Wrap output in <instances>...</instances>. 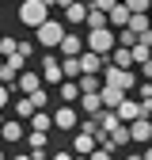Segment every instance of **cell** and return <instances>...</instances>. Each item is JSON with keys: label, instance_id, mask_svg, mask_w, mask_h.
Masks as SVG:
<instances>
[{"label": "cell", "instance_id": "18", "mask_svg": "<svg viewBox=\"0 0 152 160\" xmlns=\"http://www.w3.org/2000/svg\"><path fill=\"white\" fill-rule=\"evenodd\" d=\"M57 95H61V103H65V107H72L76 99H80V84H76V80H65V84L57 88Z\"/></svg>", "mask_w": 152, "mask_h": 160}, {"label": "cell", "instance_id": "40", "mask_svg": "<svg viewBox=\"0 0 152 160\" xmlns=\"http://www.w3.org/2000/svg\"><path fill=\"white\" fill-rule=\"evenodd\" d=\"M0 69H4V57H0Z\"/></svg>", "mask_w": 152, "mask_h": 160}, {"label": "cell", "instance_id": "14", "mask_svg": "<svg viewBox=\"0 0 152 160\" xmlns=\"http://www.w3.org/2000/svg\"><path fill=\"white\" fill-rule=\"evenodd\" d=\"M95 149H99V145H95V137H88V133H76V137H72V152H76V156L88 160Z\"/></svg>", "mask_w": 152, "mask_h": 160}, {"label": "cell", "instance_id": "28", "mask_svg": "<svg viewBox=\"0 0 152 160\" xmlns=\"http://www.w3.org/2000/svg\"><path fill=\"white\" fill-rule=\"evenodd\" d=\"M133 46H137V34H133L129 27H126V31H118V50H133Z\"/></svg>", "mask_w": 152, "mask_h": 160}, {"label": "cell", "instance_id": "5", "mask_svg": "<svg viewBox=\"0 0 152 160\" xmlns=\"http://www.w3.org/2000/svg\"><path fill=\"white\" fill-rule=\"evenodd\" d=\"M42 76L50 80V84H57V88L65 84V72H61V61H57V53H42Z\"/></svg>", "mask_w": 152, "mask_h": 160}, {"label": "cell", "instance_id": "25", "mask_svg": "<svg viewBox=\"0 0 152 160\" xmlns=\"http://www.w3.org/2000/svg\"><path fill=\"white\" fill-rule=\"evenodd\" d=\"M61 72H65V80H80V57H65Z\"/></svg>", "mask_w": 152, "mask_h": 160}, {"label": "cell", "instance_id": "26", "mask_svg": "<svg viewBox=\"0 0 152 160\" xmlns=\"http://www.w3.org/2000/svg\"><path fill=\"white\" fill-rule=\"evenodd\" d=\"M126 8H129V15H148L152 0H126Z\"/></svg>", "mask_w": 152, "mask_h": 160}, {"label": "cell", "instance_id": "38", "mask_svg": "<svg viewBox=\"0 0 152 160\" xmlns=\"http://www.w3.org/2000/svg\"><path fill=\"white\" fill-rule=\"evenodd\" d=\"M126 160H141V156H137V152H129V156H126Z\"/></svg>", "mask_w": 152, "mask_h": 160}, {"label": "cell", "instance_id": "41", "mask_svg": "<svg viewBox=\"0 0 152 160\" xmlns=\"http://www.w3.org/2000/svg\"><path fill=\"white\" fill-rule=\"evenodd\" d=\"M0 160H4V149H0Z\"/></svg>", "mask_w": 152, "mask_h": 160}, {"label": "cell", "instance_id": "31", "mask_svg": "<svg viewBox=\"0 0 152 160\" xmlns=\"http://www.w3.org/2000/svg\"><path fill=\"white\" fill-rule=\"evenodd\" d=\"M27 145H31V152L34 149H46V133H27Z\"/></svg>", "mask_w": 152, "mask_h": 160}, {"label": "cell", "instance_id": "4", "mask_svg": "<svg viewBox=\"0 0 152 160\" xmlns=\"http://www.w3.org/2000/svg\"><path fill=\"white\" fill-rule=\"evenodd\" d=\"M103 84H110V88H118V92H126V95H129V88L137 84V76H133V72H126V69H114V65H107Z\"/></svg>", "mask_w": 152, "mask_h": 160}, {"label": "cell", "instance_id": "12", "mask_svg": "<svg viewBox=\"0 0 152 160\" xmlns=\"http://www.w3.org/2000/svg\"><path fill=\"white\" fill-rule=\"evenodd\" d=\"M57 50H61L65 57H80V53H84V38H80V34H72V31H69V34L61 38V46H57Z\"/></svg>", "mask_w": 152, "mask_h": 160}, {"label": "cell", "instance_id": "19", "mask_svg": "<svg viewBox=\"0 0 152 160\" xmlns=\"http://www.w3.org/2000/svg\"><path fill=\"white\" fill-rule=\"evenodd\" d=\"M110 65H114V69L133 72V65H137V61H133V50H114V53H110Z\"/></svg>", "mask_w": 152, "mask_h": 160}, {"label": "cell", "instance_id": "39", "mask_svg": "<svg viewBox=\"0 0 152 160\" xmlns=\"http://www.w3.org/2000/svg\"><path fill=\"white\" fill-rule=\"evenodd\" d=\"M0 126H4V111H0Z\"/></svg>", "mask_w": 152, "mask_h": 160}, {"label": "cell", "instance_id": "37", "mask_svg": "<svg viewBox=\"0 0 152 160\" xmlns=\"http://www.w3.org/2000/svg\"><path fill=\"white\" fill-rule=\"evenodd\" d=\"M141 160H152V145H148V149H145V152H141Z\"/></svg>", "mask_w": 152, "mask_h": 160}, {"label": "cell", "instance_id": "29", "mask_svg": "<svg viewBox=\"0 0 152 160\" xmlns=\"http://www.w3.org/2000/svg\"><path fill=\"white\" fill-rule=\"evenodd\" d=\"M27 99H31V107H34V111H46V103H50L46 88H38V92H34V95H27Z\"/></svg>", "mask_w": 152, "mask_h": 160}, {"label": "cell", "instance_id": "34", "mask_svg": "<svg viewBox=\"0 0 152 160\" xmlns=\"http://www.w3.org/2000/svg\"><path fill=\"white\" fill-rule=\"evenodd\" d=\"M8 95H12V92H8L4 84H0V111H4V103H8Z\"/></svg>", "mask_w": 152, "mask_h": 160}, {"label": "cell", "instance_id": "36", "mask_svg": "<svg viewBox=\"0 0 152 160\" xmlns=\"http://www.w3.org/2000/svg\"><path fill=\"white\" fill-rule=\"evenodd\" d=\"M12 160H31V152H15V156H12Z\"/></svg>", "mask_w": 152, "mask_h": 160}, {"label": "cell", "instance_id": "8", "mask_svg": "<svg viewBox=\"0 0 152 160\" xmlns=\"http://www.w3.org/2000/svg\"><path fill=\"white\" fill-rule=\"evenodd\" d=\"M129 141H137V145L152 141V118H137V122L129 126Z\"/></svg>", "mask_w": 152, "mask_h": 160}, {"label": "cell", "instance_id": "3", "mask_svg": "<svg viewBox=\"0 0 152 160\" xmlns=\"http://www.w3.org/2000/svg\"><path fill=\"white\" fill-rule=\"evenodd\" d=\"M50 8L53 4H46V0H23L19 4V23H27V27H42V23H50Z\"/></svg>", "mask_w": 152, "mask_h": 160}, {"label": "cell", "instance_id": "32", "mask_svg": "<svg viewBox=\"0 0 152 160\" xmlns=\"http://www.w3.org/2000/svg\"><path fill=\"white\" fill-rule=\"evenodd\" d=\"M88 160H114V149H107V145H99V149H95Z\"/></svg>", "mask_w": 152, "mask_h": 160}, {"label": "cell", "instance_id": "27", "mask_svg": "<svg viewBox=\"0 0 152 160\" xmlns=\"http://www.w3.org/2000/svg\"><path fill=\"white\" fill-rule=\"evenodd\" d=\"M122 145H129V126H118L110 133V149H122Z\"/></svg>", "mask_w": 152, "mask_h": 160}, {"label": "cell", "instance_id": "9", "mask_svg": "<svg viewBox=\"0 0 152 160\" xmlns=\"http://www.w3.org/2000/svg\"><path fill=\"white\" fill-rule=\"evenodd\" d=\"M99 99H103V111H118L122 103H126V92H118V88H110V84H103V92H99Z\"/></svg>", "mask_w": 152, "mask_h": 160}, {"label": "cell", "instance_id": "24", "mask_svg": "<svg viewBox=\"0 0 152 160\" xmlns=\"http://www.w3.org/2000/svg\"><path fill=\"white\" fill-rule=\"evenodd\" d=\"M129 31L141 38L145 31H152V19H148V15H129Z\"/></svg>", "mask_w": 152, "mask_h": 160}, {"label": "cell", "instance_id": "42", "mask_svg": "<svg viewBox=\"0 0 152 160\" xmlns=\"http://www.w3.org/2000/svg\"><path fill=\"white\" fill-rule=\"evenodd\" d=\"M72 160H84V156H72Z\"/></svg>", "mask_w": 152, "mask_h": 160}, {"label": "cell", "instance_id": "20", "mask_svg": "<svg viewBox=\"0 0 152 160\" xmlns=\"http://www.w3.org/2000/svg\"><path fill=\"white\" fill-rule=\"evenodd\" d=\"M76 84H80V95H99L103 92V76H80Z\"/></svg>", "mask_w": 152, "mask_h": 160}, {"label": "cell", "instance_id": "21", "mask_svg": "<svg viewBox=\"0 0 152 160\" xmlns=\"http://www.w3.org/2000/svg\"><path fill=\"white\" fill-rule=\"evenodd\" d=\"M46 130H53V114L50 111H38L31 118V133H46Z\"/></svg>", "mask_w": 152, "mask_h": 160}, {"label": "cell", "instance_id": "11", "mask_svg": "<svg viewBox=\"0 0 152 160\" xmlns=\"http://www.w3.org/2000/svg\"><path fill=\"white\" fill-rule=\"evenodd\" d=\"M0 137H4V141H23L27 130H23V122H19V118H4V126H0Z\"/></svg>", "mask_w": 152, "mask_h": 160}, {"label": "cell", "instance_id": "2", "mask_svg": "<svg viewBox=\"0 0 152 160\" xmlns=\"http://www.w3.org/2000/svg\"><path fill=\"white\" fill-rule=\"evenodd\" d=\"M65 34H69L65 19H50V23H42V27L34 31V42L50 53V50H57V46H61V38H65Z\"/></svg>", "mask_w": 152, "mask_h": 160}, {"label": "cell", "instance_id": "15", "mask_svg": "<svg viewBox=\"0 0 152 160\" xmlns=\"http://www.w3.org/2000/svg\"><path fill=\"white\" fill-rule=\"evenodd\" d=\"M107 15H110V23H107L110 31H114V27H118V31H126V27H129V8H126V4H114Z\"/></svg>", "mask_w": 152, "mask_h": 160}, {"label": "cell", "instance_id": "16", "mask_svg": "<svg viewBox=\"0 0 152 160\" xmlns=\"http://www.w3.org/2000/svg\"><path fill=\"white\" fill-rule=\"evenodd\" d=\"M88 31H103L107 27V12L99 8V4H88V23H84Z\"/></svg>", "mask_w": 152, "mask_h": 160}, {"label": "cell", "instance_id": "17", "mask_svg": "<svg viewBox=\"0 0 152 160\" xmlns=\"http://www.w3.org/2000/svg\"><path fill=\"white\" fill-rule=\"evenodd\" d=\"M80 114L99 118V114H103V99H99V95H80Z\"/></svg>", "mask_w": 152, "mask_h": 160}, {"label": "cell", "instance_id": "33", "mask_svg": "<svg viewBox=\"0 0 152 160\" xmlns=\"http://www.w3.org/2000/svg\"><path fill=\"white\" fill-rule=\"evenodd\" d=\"M137 46H148V50H152V31H145V34L137 38Z\"/></svg>", "mask_w": 152, "mask_h": 160}, {"label": "cell", "instance_id": "43", "mask_svg": "<svg viewBox=\"0 0 152 160\" xmlns=\"http://www.w3.org/2000/svg\"><path fill=\"white\" fill-rule=\"evenodd\" d=\"M148 19H152V12H148Z\"/></svg>", "mask_w": 152, "mask_h": 160}, {"label": "cell", "instance_id": "7", "mask_svg": "<svg viewBox=\"0 0 152 160\" xmlns=\"http://www.w3.org/2000/svg\"><path fill=\"white\" fill-rule=\"evenodd\" d=\"M114 114H118V122H122V126H133L137 118H145V111H141V103H137V99H126V103L114 111Z\"/></svg>", "mask_w": 152, "mask_h": 160}, {"label": "cell", "instance_id": "22", "mask_svg": "<svg viewBox=\"0 0 152 160\" xmlns=\"http://www.w3.org/2000/svg\"><path fill=\"white\" fill-rule=\"evenodd\" d=\"M19 53V42L12 34H0V57H4V61H12V57Z\"/></svg>", "mask_w": 152, "mask_h": 160}, {"label": "cell", "instance_id": "6", "mask_svg": "<svg viewBox=\"0 0 152 160\" xmlns=\"http://www.w3.org/2000/svg\"><path fill=\"white\" fill-rule=\"evenodd\" d=\"M76 122H80V111L76 107H57L53 111V126L57 130H76Z\"/></svg>", "mask_w": 152, "mask_h": 160}, {"label": "cell", "instance_id": "23", "mask_svg": "<svg viewBox=\"0 0 152 160\" xmlns=\"http://www.w3.org/2000/svg\"><path fill=\"white\" fill-rule=\"evenodd\" d=\"M118 126H122V122H118V114H114V111H103V114H99V130H103L107 137L118 130Z\"/></svg>", "mask_w": 152, "mask_h": 160}, {"label": "cell", "instance_id": "13", "mask_svg": "<svg viewBox=\"0 0 152 160\" xmlns=\"http://www.w3.org/2000/svg\"><path fill=\"white\" fill-rule=\"evenodd\" d=\"M61 12H65V27L88 23V8H84V4H61Z\"/></svg>", "mask_w": 152, "mask_h": 160}, {"label": "cell", "instance_id": "1", "mask_svg": "<svg viewBox=\"0 0 152 160\" xmlns=\"http://www.w3.org/2000/svg\"><path fill=\"white\" fill-rule=\"evenodd\" d=\"M88 53H95V57H103V61H110V53L118 50V34H114L110 27H103V31H88Z\"/></svg>", "mask_w": 152, "mask_h": 160}, {"label": "cell", "instance_id": "10", "mask_svg": "<svg viewBox=\"0 0 152 160\" xmlns=\"http://www.w3.org/2000/svg\"><path fill=\"white\" fill-rule=\"evenodd\" d=\"M15 88L23 92V99H27V95H34L38 88H42V76H38V72H27V69H23V72H19V80H15Z\"/></svg>", "mask_w": 152, "mask_h": 160}, {"label": "cell", "instance_id": "30", "mask_svg": "<svg viewBox=\"0 0 152 160\" xmlns=\"http://www.w3.org/2000/svg\"><path fill=\"white\" fill-rule=\"evenodd\" d=\"M15 114H19V118H34L38 111L31 107V99H15Z\"/></svg>", "mask_w": 152, "mask_h": 160}, {"label": "cell", "instance_id": "35", "mask_svg": "<svg viewBox=\"0 0 152 160\" xmlns=\"http://www.w3.org/2000/svg\"><path fill=\"white\" fill-rule=\"evenodd\" d=\"M53 160H72V152H57V156H53Z\"/></svg>", "mask_w": 152, "mask_h": 160}]
</instances>
